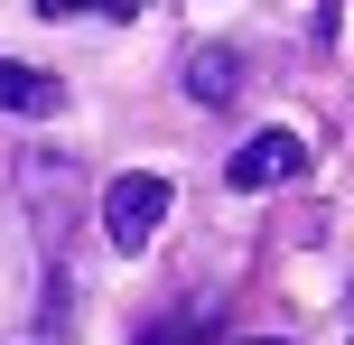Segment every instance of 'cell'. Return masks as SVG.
<instances>
[{
	"label": "cell",
	"mask_w": 354,
	"mask_h": 345,
	"mask_svg": "<svg viewBox=\"0 0 354 345\" xmlns=\"http://www.w3.org/2000/svg\"><path fill=\"white\" fill-rule=\"evenodd\" d=\"M168 196H177V187L159 178V168L112 178V187H103V234H112V252H149V243H159V224H168Z\"/></svg>",
	"instance_id": "obj_1"
},
{
	"label": "cell",
	"mask_w": 354,
	"mask_h": 345,
	"mask_svg": "<svg viewBox=\"0 0 354 345\" xmlns=\"http://www.w3.org/2000/svg\"><path fill=\"white\" fill-rule=\"evenodd\" d=\"M19 187H28L37 234L66 243V215H75V159H66V149H19Z\"/></svg>",
	"instance_id": "obj_2"
},
{
	"label": "cell",
	"mask_w": 354,
	"mask_h": 345,
	"mask_svg": "<svg viewBox=\"0 0 354 345\" xmlns=\"http://www.w3.org/2000/svg\"><path fill=\"white\" fill-rule=\"evenodd\" d=\"M299 168H308V140H299V131H252V140L233 149V168H224V178L243 187V196H261V187H289Z\"/></svg>",
	"instance_id": "obj_3"
},
{
	"label": "cell",
	"mask_w": 354,
	"mask_h": 345,
	"mask_svg": "<svg viewBox=\"0 0 354 345\" xmlns=\"http://www.w3.org/2000/svg\"><path fill=\"white\" fill-rule=\"evenodd\" d=\"M177 84H187V103L224 112L233 93H243V56H233V47H187V66H177Z\"/></svg>",
	"instance_id": "obj_4"
},
{
	"label": "cell",
	"mask_w": 354,
	"mask_h": 345,
	"mask_svg": "<svg viewBox=\"0 0 354 345\" xmlns=\"http://www.w3.org/2000/svg\"><path fill=\"white\" fill-rule=\"evenodd\" d=\"M66 103V84H56V75H37V66H10V56H0V112H56Z\"/></svg>",
	"instance_id": "obj_5"
},
{
	"label": "cell",
	"mask_w": 354,
	"mask_h": 345,
	"mask_svg": "<svg viewBox=\"0 0 354 345\" xmlns=\"http://www.w3.org/2000/svg\"><path fill=\"white\" fill-rule=\"evenodd\" d=\"M37 10H47V19H66V10H112V19H131L140 0H37Z\"/></svg>",
	"instance_id": "obj_6"
},
{
	"label": "cell",
	"mask_w": 354,
	"mask_h": 345,
	"mask_svg": "<svg viewBox=\"0 0 354 345\" xmlns=\"http://www.w3.org/2000/svg\"><path fill=\"white\" fill-rule=\"evenodd\" d=\"M243 345H289V336H243Z\"/></svg>",
	"instance_id": "obj_7"
}]
</instances>
